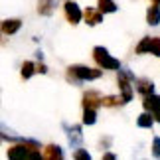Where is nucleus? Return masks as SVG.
I'll use <instances>...</instances> for the list:
<instances>
[{
	"label": "nucleus",
	"mask_w": 160,
	"mask_h": 160,
	"mask_svg": "<svg viewBox=\"0 0 160 160\" xmlns=\"http://www.w3.org/2000/svg\"><path fill=\"white\" fill-rule=\"evenodd\" d=\"M73 156H75L77 160H89V158H91V156H89V152H85V150H81V148H79Z\"/></svg>",
	"instance_id": "23"
},
{
	"label": "nucleus",
	"mask_w": 160,
	"mask_h": 160,
	"mask_svg": "<svg viewBox=\"0 0 160 160\" xmlns=\"http://www.w3.org/2000/svg\"><path fill=\"white\" fill-rule=\"evenodd\" d=\"M40 148V144L36 140H24L22 144L12 146L8 150V158H40V152H36Z\"/></svg>",
	"instance_id": "1"
},
{
	"label": "nucleus",
	"mask_w": 160,
	"mask_h": 160,
	"mask_svg": "<svg viewBox=\"0 0 160 160\" xmlns=\"http://www.w3.org/2000/svg\"><path fill=\"white\" fill-rule=\"evenodd\" d=\"M65 16H67V20H69L71 24H79V20L83 18V14H81V8L75 4V2H65Z\"/></svg>",
	"instance_id": "5"
},
{
	"label": "nucleus",
	"mask_w": 160,
	"mask_h": 160,
	"mask_svg": "<svg viewBox=\"0 0 160 160\" xmlns=\"http://www.w3.org/2000/svg\"><path fill=\"white\" fill-rule=\"evenodd\" d=\"M146 22L150 24V26H158L160 24V8H158V4H152L148 12H146Z\"/></svg>",
	"instance_id": "12"
},
{
	"label": "nucleus",
	"mask_w": 160,
	"mask_h": 160,
	"mask_svg": "<svg viewBox=\"0 0 160 160\" xmlns=\"http://www.w3.org/2000/svg\"><path fill=\"white\" fill-rule=\"evenodd\" d=\"M99 105H103V97L97 91H87L83 95V107L85 109H97Z\"/></svg>",
	"instance_id": "6"
},
{
	"label": "nucleus",
	"mask_w": 160,
	"mask_h": 160,
	"mask_svg": "<svg viewBox=\"0 0 160 160\" xmlns=\"http://www.w3.org/2000/svg\"><path fill=\"white\" fill-rule=\"evenodd\" d=\"M152 4H158L160 6V0H152Z\"/></svg>",
	"instance_id": "27"
},
{
	"label": "nucleus",
	"mask_w": 160,
	"mask_h": 160,
	"mask_svg": "<svg viewBox=\"0 0 160 160\" xmlns=\"http://www.w3.org/2000/svg\"><path fill=\"white\" fill-rule=\"evenodd\" d=\"M119 89H121V95H122V99H125V103H128L132 99V87H131V81H137L134 79V75L128 69L125 71H119Z\"/></svg>",
	"instance_id": "4"
},
{
	"label": "nucleus",
	"mask_w": 160,
	"mask_h": 160,
	"mask_svg": "<svg viewBox=\"0 0 160 160\" xmlns=\"http://www.w3.org/2000/svg\"><path fill=\"white\" fill-rule=\"evenodd\" d=\"M150 53H154L156 58H160V38H152V48Z\"/></svg>",
	"instance_id": "21"
},
{
	"label": "nucleus",
	"mask_w": 160,
	"mask_h": 160,
	"mask_svg": "<svg viewBox=\"0 0 160 160\" xmlns=\"http://www.w3.org/2000/svg\"><path fill=\"white\" fill-rule=\"evenodd\" d=\"M134 83H137V91H138V93L140 95H152V93H154V83H152L150 81V79H137V81H134Z\"/></svg>",
	"instance_id": "9"
},
{
	"label": "nucleus",
	"mask_w": 160,
	"mask_h": 160,
	"mask_svg": "<svg viewBox=\"0 0 160 160\" xmlns=\"http://www.w3.org/2000/svg\"><path fill=\"white\" fill-rule=\"evenodd\" d=\"M156 119H152V117L148 115V113H142L137 119V122H138V127H142V128H148V127H152V122H154Z\"/></svg>",
	"instance_id": "18"
},
{
	"label": "nucleus",
	"mask_w": 160,
	"mask_h": 160,
	"mask_svg": "<svg viewBox=\"0 0 160 160\" xmlns=\"http://www.w3.org/2000/svg\"><path fill=\"white\" fill-rule=\"evenodd\" d=\"M61 156H63V152H61V148L58 144H48L44 154H42V158L44 160H59Z\"/></svg>",
	"instance_id": "11"
},
{
	"label": "nucleus",
	"mask_w": 160,
	"mask_h": 160,
	"mask_svg": "<svg viewBox=\"0 0 160 160\" xmlns=\"http://www.w3.org/2000/svg\"><path fill=\"white\" fill-rule=\"evenodd\" d=\"M36 67H38V71H40V73H48V67H46L44 63H40V65H36Z\"/></svg>",
	"instance_id": "24"
},
{
	"label": "nucleus",
	"mask_w": 160,
	"mask_h": 160,
	"mask_svg": "<svg viewBox=\"0 0 160 160\" xmlns=\"http://www.w3.org/2000/svg\"><path fill=\"white\" fill-rule=\"evenodd\" d=\"M142 105L146 111H158L160 109V95H146L144 97V101H142Z\"/></svg>",
	"instance_id": "13"
},
{
	"label": "nucleus",
	"mask_w": 160,
	"mask_h": 160,
	"mask_svg": "<svg viewBox=\"0 0 160 160\" xmlns=\"http://www.w3.org/2000/svg\"><path fill=\"white\" fill-rule=\"evenodd\" d=\"M95 121H97V111L95 109H85L83 122H85V125H95Z\"/></svg>",
	"instance_id": "19"
},
{
	"label": "nucleus",
	"mask_w": 160,
	"mask_h": 160,
	"mask_svg": "<svg viewBox=\"0 0 160 160\" xmlns=\"http://www.w3.org/2000/svg\"><path fill=\"white\" fill-rule=\"evenodd\" d=\"M101 69H91V67H85V65H71L67 69V77H69V81H73V79H77V81H93V79H99L103 75Z\"/></svg>",
	"instance_id": "2"
},
{
	"label": "nucleus",
	"mask_w": 160,
	"mask_h": 160,
	"mask_svg": "<svg viewBox=\"0 0 160 160\" xmlns=\"http://www.w3.org/2000/svg\"><path fill=\"white\" fill-rule=\"evenodd\" d=\"M20 26H22V22L20 20H4L2 22V32L6 34V36H10V34H16L18 30H20Z\"/></svg>",
	"instance_id": "14"
},
{
	"label": "nucleus",
	"mask_w": 160,
	"mask_h": 160,
	"mask_svg": "<svg viewBox=\"0 0 160 160\" xmlns=\"http://www.w3.org/2000/svg\"><path fill=\"white\" fill-rule=\"evenodd\" d=\"M154 119L160 122V109H158V111H154Z\"/></svg>",
	"instance_id": "26"
},
{
	"label": "nucleus",
	"mask_w": 160,
	"mask_h": 160,
	"mask_svg": "<svg viewBox=\"0 0 160 160\" xmlns=\"http://www.w3.org/2000/svg\"><path fill=\"white\" fill-rule=\"evenodd\" d=\"M55 6H58V0H38V14L52 16Z\"/></svg>",
	"instance_id": "8"
},
{
	"label": "nucleus",
	"mask_w": 160,
	"mask_h": 160,
	"mask_svg": "<svg viewBox=\"0 0 160 160\" xmlns=\"http://www.w3.org/2000/svg\"><path fill=\"white\" fill-rule=\"evenodd\" d=\"M103 14H111V12H117V4L113 0H99V6H97Z\"/></svg>",
	"instance_id": "15"
},
{
	"label": "nucleus",
	"mask_w": 160,
	"mask_h": 160,
	"mask_svg": "<svg viewBox=\"0 0 160 160\" xmlns=\"http://www.w3.org/2000/svg\"><path fill=\"white\" fill-rule=\"evenodd\" d=\"M122 103H125L122 95H121V97H117V95H107V97H103V105H105V107H117V105H122Z\"/></svg>",
	"instance_id": "16"
},
{
	"label": "nucleus",
	"mask_w": 160,
	"mask_h": 160,
	"mask_svg": "<svg viewBox=\"0 0 160 160\" xmlns=\"http://www.w3.org/2000/svg\"><path fill=\"white\" fill-rule=\"evenodd\" d=\"M103 160H115V154H111V152H107V154H103Z\"/></svg>",
	"instance_id": "25"
},
{
	"label": "nucleus",
	"mask_w": 160,
	"mask_h": 160,
	"mask_svg": "<svg viewBox=\"0 0 160 160\" xmlns=\"http://www.w3.org/2000/svg\"><path fill=\"white\" fill-rule=\"evenodd\" d=\"M65 127V131L69 132L67 137H69V144L71 146H79L83 142V134H81V127H67V125H63Z\"/></svg>",
	"instance_id": "7"
},
{
	"label": "nucleus",
	"mask_w": 160,
	"mask_h": 160,
	"mask_svg": "<svg viewBox=\"0 0 160 160\" xmlns=\"http://www.w3.org/2000/svg\"><path fill=\"white\" fill-rule=\"evenodd\" d=\"M93 59L99 63V67H103V69H119L121 67L119 59H115L103 46H97L93 50Z\"/></svg>",
	"instance_id": "3"
},
{
	"label": "nucleus",
	"mask_w": 160,
	"mask_h": 160,
	"mask_svg": "<svg viewBox=\"0 0 160 160\" xmlns=\"http://www.w3.org/2000/svg\"><path fill=\"white\" fill-rule=\"evenodd\" d=\"M152 154L160 158V138H158V137L152 140Z\"/></svg>",
	"instance_id": "22"
},
{
	"label": "nucleus",
	"mask_w": 160,
	"mask_h": 160,
	"mask_svg": "<svg viewBox=\"0 0 160 160\" xmlns=\"http://www.w3.org/2000/svg\"><path fill=\"white\" fill-rule=\"evenodd\" d=\"M150 48H152V38H142L140 44L137 46V53H146L150 52Z\"/></svg>",
	"instance_id": "20"
},
{
	"label": "nucleus",
	"mask_w": 160,
	"mask_h": 160,
	"mask_svg": "<svg viewBox=\"0 0 160 160\" xmlns=\"http://www.w3.org/2000/svg\"><path fill=\"white\" fill-rule=\"evenodd\" d=\"M101 20H103V12L101 10H95V8L85 10V22H87L89 26H97V24H101Z\"/></svg>",
	"instance_id": "10"
},
{
	"label": "nucleus",
	"mask_w": 160,
	"mask_h": 160,
	"mask_svg": "<svg viewBox=\"0 0 160 160\" xmlns=\"http://www.w3.org/2000/svg\"><path fill=\"white\" fill-rule=\"evenodd\" d=\"M36 71H38V67H36L32 61H26V63L22 65V77H24V79H30Z\"/></svg>",
	"instance_id": "17"
}]
</instances>
